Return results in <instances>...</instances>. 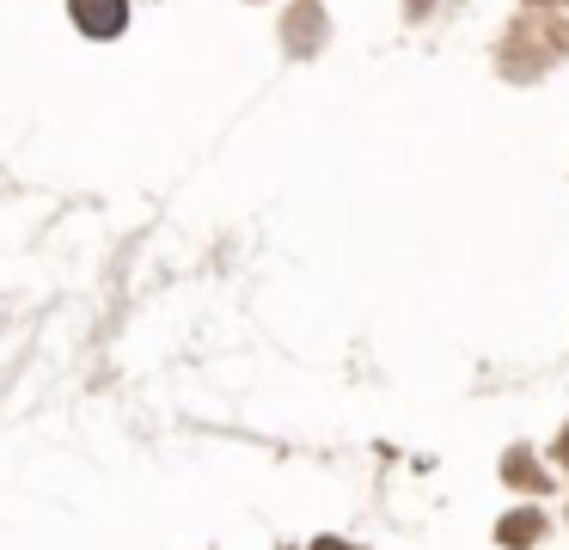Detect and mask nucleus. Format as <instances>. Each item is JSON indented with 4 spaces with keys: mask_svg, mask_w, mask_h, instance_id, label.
I'll list each match as a JSON object with an SVG mask.
<instances>
[{
    "mask_svg": "<svg viewBox=\"0 0 569 550\" xmlns=\"http://www.w3.org/2000/svg\"><path fill=\"white\" fill-rule=\"evenodd\" d=\"M74 24L87 37H117L129 24V0H74Z\"/></svg>",
    "mask_w": 569,
    "mask_h": 550,
    "instance_id": "1",
    "label": "nucleus"
}]
</instances>
